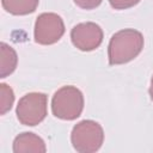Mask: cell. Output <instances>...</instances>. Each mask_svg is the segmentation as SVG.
Returning a JSON list of instances; mask_svg holds the SVG:
<instances>
[{"label":"cell","instance_id":"cell-3","mask_svg":"<svg viewBox=\"0 0 153 153\" xmlns=\"http://www.w3.org/2000/svg\"><path fill=\"white\" fill-rule=\"evenodd\" d=\"M71 141L76 152H97L104 141V130L102 126L92 120H84L76 123L71 133Z\"/></svg>","mask_w":153,"mask_h":153},{"label":"cell","instance_id":"cell-6","mask_svg":"<svg viewBox=\"0 0 153 153\" xmlns=\"http://www.w3.org/2000/svg\"><path fill=\"white\" fill-rule=\"evenodd\" d=\"M71 39L75 48L81 51H91L97 49L103 42L102 27L93 23L86 22L76 24L71 31Z\"/></svg>","mask_w":153,"mask_h":153},{"label":"cell","instance_id":"cell-8","mask_svg":"<svg viewBox=\"0 0 153 153\" xmlns=\"http://www.w3.org/2000/svg\"><path fill=\"white\" fill-rule=\"evenodd\" d=\"M18 62L16 50L5 42L0 43V78H6L14 72Z\"/></svg>","mask_w":153,"mask_h":153},{"label":"cell","instance_id":"cell-12","mask_svg":"<svg viewBox=\"0 0 153 153\" xmlns=\"http://www.w3.org/2000/svg\"><path fill=\"white\" fill-rule=\"evenodd\" d=\"M76 6L84 10H92L100 5L102 0H73Z\"/></svg>","mask_w":153,"mask_h":153},{"label":"cell","instance_id":"cell-2","mask_svg":"<svg viewBox=\"0 0 153 153\" xmlns=\"http://www.w3.org/2000/svg\"><path fill=\"white\" fill-rule=\"evenodd\" d=\"M84 109L82 92L72 85L62 86L51 98L53 115L60 120L73 121L78 118Z\"/></svg>","mask_w":153,"mask_h":153},{"label":"cell","instance_id":"cell-4","mask_svg":"<svg viewBox=\"0 0 153 153\" xmlns=\"http://www.w3.org/2000/svg\"><path fill=\"white\" fill-rule=\"evenodd\" d=\"M48 97L42 92H30L23 96L17 105L18 121L24 126H37L47 116Z\"/></svg>","mask_w":153,"mask_h":153},{"label":"cell","instance_id":"cell-7","mask_svg":"<svg viewBox=\"0 0 153 153\" xmlns=\"http://www.w3.org/2000/svg\"><path fill=\"white\" fill-rule=\"evenodd\" d=\"M45 151L47 148L43 139L35 133L24 131L17 135L13 141L14 153H44Z\"/></svg>","mask_w":153,"mask_h":153},{"label":"cell","instance_id":"cell-9","mask_svg":"<svg viewBox=\"0 0 153 153\" xmlns=\"http://www.w3.org/2000/svg\"><path fill=\"white\" fill-rule=\"evenodd\" d=\"M39 0H1L6 12L14 16H25L36 11Z\"/></svg>","mask_w":153,"mask_h":153},{"label":"cell","instance_id":"cell-11","mask_svg":"<svg viewBox=\"0 0 153 153\" xmlns=\"http://www.w3.org/2000/svg\"><path fill=\"white\" fill-rule=\"evenodd\" d=\"M141 0H109V4L115 10H126L137 5Z\"/></svg>","mask_w":153,"mask_h":153},{"label":"cell","instance_id":"cell-10","mask_svg":"<svg viewBox=\"0 0 153 153\" xmlns=\"http://www.w3.org/2000/svg\"><path fill=\"white\" fill-rule=\"evenodd\" d=\"M14 102V93L11 86L7 84H0V115H5L11 110Z\"/></svg>","mask_w":153,"mask_h":153},{"label":"cell","instance_id":"cell-1","mask_svg":"<svg viewBox=\"0 0 153 153\" xmlns=\"http://www.w3.org/2000/svg\"><path fill=\"white\" fill-rule=\"evenodd\" d=\"M143 35L134 29H123L114 33L108 45L110 65H123L134 60L143 48Z\"/></svg>","mask_w":153,"mask_h":153},{"label":"cell","instance_id":"cell-13","mask_svg":"<svg viewBox=\"0 0 153 153\" xmlns=\"http://www.w3.org/2000/svg\"><path fill=\"white\" fill-rule=\"evenodd\" d=\"M149 96H151V99L153 100V75H152V79H151V86H149Z\"/></svg>","mask_w":153,"mask_h":153},{"label":"cell","instance_id":"cell-5","mask_svg":"<svg viewBox=\"0 0 153 153\" xmlns=\"http://www.w3.org/2000/svg\"><path fill=\"white\" fill-rule=\"evenodd\" d=\"M65 33V24L62 18L53 12L41 13L35 23L33 37L35 42L42 45L54 44Z\"/></svg>","mask_w":153,"mask_h":153}]
</instances>
